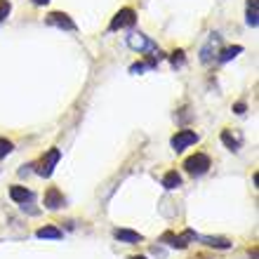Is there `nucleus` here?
<instances>
[{
	"label": "nucleus",
	"mask_w": 259,
	"mask_h": 259,
	"mask_svg": "<svg viewBox=\"0 0 259 259\" xmlns=\"http://www.w3.org/2000/svg\"><path fill=\"white\" fill-rule=\"evenodd\" d=\"M207 245H212V247H221V250H226V247H231V243L226 240V238H203Z\"/></svg>",
	"instance_id": "13"
},
{
	"label": "nucleus",
	"mask_w": 259,
	"mask_h": 259,
	"mask_svg": "<svg viewBox=\"0 0 259 259\" xmlns=\"http://www.w3.org/2000/svg\"><path fill=\"white\" fill-rule=\"evenodd\" d=\"M33 3H36V5H47L50 0H33Z\"/></svg>",
	"instance_id": "20"
},
{
	"label": "nucleus",
	"mask_w": 259,
	"mask_h": 259,
	"mask_svg": "<svg viewBox=\"0 0 259 259\" xmlns=\"http://www.w3.org/2000/svg\"><path fill=\"white\" fill-rule=\"evenodd\" d=\"M184 170L193 177H200L205 175L207 170H210V158H207L205 153H196V156H189V158L184 160Z\"/></svg>",
	"instance_id": "1"
},
{
	"label": "nucleus",
	"mask_w": 259,
	"mask_h": 259,
	"mask_svg": "<svg viewBox=\"0 0 259 259\" xmlns=\"http://www.w3.org/2000/svg\"><path fill=\"white\" fill-rule=\"evenodd\" d=\"M45 22H47V24H52V26H59V29L76 31V24L71 22L69 15H64V12H52V15H47Z\"/></svg>",
	"instance_id": "4"
},
{
	"label": "nucleus",
	"mask_w": 259,
	"mask_h": 259,
	"mask_svg": "<svg viewBox=\"0 0 259 259\" xmlns=\"http://www.w3.org/2000/svg\"><path fill=\"white\" fill-rule=\"evenodd\" d=\"M163 186L165 189H177V186H182V177L177 175V172H168V175L163 177Z\"/></svg>",
	"instance_id": "11"
},
{
	"label": "nucleus",
	"mask_w": 259,
	"mask_h": 259,
	"mask_svg": "<svg viewBox=\"0 0 259 259\" xmlns=\"http://www.w3.org/2000/svg\"><path fill=\"white\" fill-rule=\"evenodd\" d=\"M127 45L132 47V50H139V52H142V50H153V43L151 40H146L142 33H132V36L127 38Z\"/></svg>",
	"instance_id": "6"
},
{
	"label": "nucleus",
	"mask_w": 259,
	"mask_h": 259,
	"mask_svg": "<svg viewBox=\"0 0 259 259\" xmlns=\"http://www.w3.org/2000/svg\"><path fill=\"white\" fill-rule=\"evenodd\" d=\"M45 207H50V210H59L61 205H64V196L59 193V189H47V193H45Z\"/></svg>",
	"instance_id": "5"
},
{
	"label": "nucleus",
	"mask_w": 259,
	"mask_h": 259,
	"mask_svg": "<svg viewBox=\"0 0 259 259\" xmlns=\"http://www.w3.org/2000/svg\"><path fill=\"white\" fill-rule=\"evenodd\" d=\"M10 151H12V142H8V139H0V158H5Z\"/></svg>",
	"instance_id": "16"
},
{
	"label": "nucleus",
	"mask_w": 259,
	"mask_h": 259,
	"mask_svg": "<svg viewBox=\"0 0 259 259\" xmlns=\"http://www.w3.org/2000/svg\"><path fill=\"white\" fill-rule=\"evenodd\" d=\"M10 10H12L10 0H0V22H3V19H5V17L10 15Z\"/></svg>",
	"instance_id": "17"
},
{
	"label": "nucleus",
	"mask_w": 259,
	"mask_h": 259,
	"mask_svg": "<svg viewBox=\"0 0 259 259\" xmlns=\"http://www.w3.org/2000/svg\"><path fill=\"white\" fill-rule=\"evenodd\" d=\"M113 236L118 238V240H122V243H130V245L142 243V233H137V231H130V229H115Z\"/></svg>",
	"instance_id": "7"
},
{
	"label": "nucleus",
	"mask_w": 259,
	"mask_h": 259,
	"mask_svg": "<svg viewBox=\"0 0 259 259\" xmlns=\"http://www.w3.org/2000/svg\"><path fill=\"white\" fill-rule=\"evenodd\" d=\"M132 259H146V257H142V254H137V257H132Z\"/></svg>",
	"instance_id": "21"
},
{
	"label": "nucleus",
	"mask_w": 259,
	"mask_h": 259,
	"mask_svg": "<svg viewBox=\"0 0 259 259\" xmlns=\"http://www.w3.org/2000/svg\"><path fill=\"white\" fill-rule=\"evenodd\" d=\"M221 142L229 146L231 151H238V139H233V137L229 135V132H221Z\"/></svg>",
	"instance_id": "15"
},
{
	"label": "nucleus",
	"mask_w": 259,
	"mask_h": 259,
	"mask_svg": "<svg viewBox=\"0 0 259 259\" xmlns=\"http://www.w3.org/2000/svg\"><path fill=\"white\" fill-rule=\"evenodd\" d=\"M238 52H243V47H240V45H236V47H226V50L221 52L219 59H221V61H229V59H233V57H236Z\"/></svg>",
	"instance_id": "14"
},
{
	"label": "nucleus",
	"mask_w": 259,
	"mask_h": 259,
	"mask_svg": "<svg viewBox=\"0 0 259 259\" xmlns=\"http://www.w3.org/2000/svg\"><path fill=\"white\" fill-rule=\"evenodd\" d=\"M10 198L15 200V203H24V205H26L31 200V191L24 189V186H12V189H10Z\"/></svg>",
	"instance_id": "9"
},
{
	"label": "nucleus",
	"mask_w": 259,
	"mask_h": 259,
	"mask_svg": "<svg viewBox=\"0 0 259 259\" xmlns=\"http://www.w3.org/2000/svg\"><path fill=\"white\" fill-rule=\"evenodd\" d=\"M182 61H184V52H182V50H177V52L172 54V64L177 66V64H182Z\"/></svg>",
	"instance_id": "18"
},
{
	"label": "nucleus",
	"mask_w": 259,
	"mask_h": 259,
	"mask_svg": "<svg viewBox=\"0 0 259 259\" xmlns=\"http://www.w3.org/2000/svg\"><path fill=\"white\" fill-rule=\"evenodd\" d=\"M196 142H198V135H196L193 130H179L175 137H172V149H175V151H184L186 146L196 144Z\"/></svg>",
	"instance_id": "2"
},
{
	"label": "nucleus",
	"mask_w": 259,
	"mask_h": 259,
	"mask_svg": "<svg viewBox=\"0 0 259 259\" xmlns=\"http://www.w3.org/2000/svg\"><path fill=\"white\" fill-rule=\"evenodd\" d=\"M257 3L259 0H250L247 3V24L250 26H257Z\"/></svg>",
	"instance_id": "12"
},
{
	"label": "nucleus",
	"mask_w": 259,
	"mask_h": 259,
	"mask_svg": "<svg viewBox=\"0 0 259 259\" xmlns=\"http://www.w3.org/2000/svg\"><path fill=\"white\" fill-rule=\"evenodd\" d=\"M135 22H137L135 10H132V8H122L120 12L113 17V22H111V31H118V29H125V26H132Z\"/></svg>",
	"instance_id": "3"
},
{
	"label": "nucleus",
	"mask_w": 259,
	"mask_h": 259,
	"mask_svg": "<svg viewBox=\"0 0 259 259\" xmlns=\"http://www.w3.org/2000/svg\"><path fill=\"white\" fill-rule=\"evenodd\" d=\"M36 236H38V238H50V240H59L64 233H61L57 226H43V229L36 231Z\"/></svg>",
	"instance_id": "10"
},
{
	"label": "nucleus",
	"mask_w": 259,
	"mask_h": 259,
	"mask_svg": "<svg viewBox=\"0 0 259 259\" xmlns=\"http://www.w3.org/2000/svg\"><path fill=\"white\" fill-rule=\"evenodd\" d=\"M57 163H59V151H57V149H52V151L47 153V160L43 163V168H40L38 172L43 177H50V175H52V168L57 165Z\"/></svg>",
	"instance_id": "8"
},
{
	"label": "nucleus",
	"mask_w": 259,
	"mask_h": 259,
	"mask_svg": "<svg viewBox=\"0 0 259 259\" xmlns=\"http://www.w3.org/2000/svg\"><path fill=\"white\" fill-rule=\"evenodd\" d=\"M233 111H236V113H245V104H236V106H233Z\"/></svg>",
	"instance_id": "19"
}]
</instances>
